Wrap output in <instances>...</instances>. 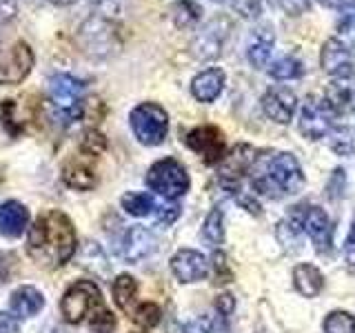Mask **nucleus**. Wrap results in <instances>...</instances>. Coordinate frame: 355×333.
I'll use <instances>...</instances> for the list:
<instances>
[{
  "mask_svg": "<svg viewBox=\"0 0 355 333\" xmlns=\"http://www.w3.org/2000/svg\"><path fill=\"white\" fill-rule=\"evenodd\" d=\"M76 229L62 211L42 214L29 229L27 251L31 260L44 269H58L76 253Z\"/></svg>",
  "mask_w": 355,
  "mask_h": 333,
  "instance_id": "f257e3e1",
  "label": "nucleus"
},
{
  "mask_svg": "<svg viewBox=\"0 0 355 333\" xmlns=\"http://www.w3.org/2000/svg\"><path fill=\"white\" fill-rule=\"evenodd\" d=\"M60 311L69 325L87 322L96 333H111L116 329L114 314L105 307V300L94 280H78L62 296Z\"/></svg>",
  "mask_w": 355,
  "mask_h": 333,
  "instance_id": "f03ea898",
  "label": "nucleus"
},
{
  "mask_svg": "<svg viewBox=\"0 0 355 333\" xmlns=\"http://www.w3.org/2000/svg\"><path fill=\"white\" fill-rule=\"evenodd\" d=\"M304 185V173L297 158L288 151L273 153L253 176L255 191L266 198H284L297 194Z\"/></svg>",
  "mask_w": 355,
  "mask_h": 333,
  "instance_id": "7ed1b4c3",
  "label": "nucleus"
},
{
  "mask_svg": "<svg viewBox=\"0 0 355 333\" xmlns=\"http://www.w3.org/2000/svg\"><path fill=\"white\" fill-rule=\"evenodd\" d=\"M87 85L69 74H53L49 78V105L55 122L62 127L83 118Z\"/></svg>",
  "mask_w": 355,
  "mask_h": 333,
  "instance_id": "20e7f679",
  "label": "nucleus"
},
{
  "mask_svg": "<svg viewBox=\"0 0 355 333\" xmlns=\"http://www.w3.org/2000/svg\"><path fill=\"white\" fill-rule=\"evenodd\" d=\"M144 182L155 191L158 196L166 200H175L189 191V173L184 166L178 162L175 158H162L158 162H153L147 171Z\"/></svg>",
  "mask_w": 355,
  "mask_h": 333,
  "instance_id": "39448f33",
  "label": "nucleus"
},
{
  "mask_svg": "<svg viewBox=\"0 0 355 333\" xmlns=\"http://www.w3.org/2000/svg\"><path fill=\"white\" fill-rule=\"evenodd\" d=\"M129 122H131L133 136L142 144H147V147L160 144L166 138V131H169V116H166V111L155 103L138 105L129 114Z\"/></svg>",
  "mask_w": 355,
  "mask_h": 333,
  "instance_id": "423d86ee",
  "label": "nucleus"
},
{
  "mask_svg": "<svg viewBox=\"0 0 355 333\" xmlns=\"http://www.w3.org/2000/svg\"><path fill=\"white\" fill-rule=\"evenodd\" d=\"M338 111L333 109V105L327 98H313L311 96L304 107L302 114H300V133L306 140H320L327 138L329 133L336 129V120H338Z\"/></svg>",
  "mask_w": 355,
  "mask_h": 333,
  "instance_id": "0eeeda50",
  "label": "nucleus"
},
{
  "mask_svg": "<svg viewBox=\"0 0 355 333\" xmlns=\"http://www.w3.org/2000/svg\"><path fill=\"white\" fill-rule=\"evenodd\" d=\"M33 51L27 42H14L0 49V85H20L31 74Z\"/></svg>",
  "mask_w": 355,
  "mask_h": 333,
  "instance_id": "6e6552de",
  "label": "nucleus"
},
{
  "mask_svg": "<svg viewBox=\"0 0 355 333\" xmlns=\"http://www.w3.org/2000/svg\"><path fill=\"white\" fill-rule=\"evenodd\" d=\"M187 147L202 155L207 164H220L222 158L227 155L225 133L214 125L196 127L193 131L187 133Z\"/></svg>",
  "mask_w": 355,
  "mask_h": 333,
  "instance_id": "1a4fd4ad",
  "label": "nucleus"
},
{
  "mask_svg": "<svg viewBox=\"0 0 355 333\" xmlns=\"http://www.w3.org/2000/svg\"><path fill=\"white\" fill-rule=\"evenodd\" d=\"M253 162H255V149L249 147V144H236V147L231 149V153H227L225 158H222L220 180L229 194L238 191L240 178L247 171H251Z\"/></svg>",
  "mask_w": 355,
  "mask_h": 333,
  "instance_id": "9d476101",
  "label": "nucleus"
},
{
  "mask_svg": "<svg viewBox=\"0 0 355 333\" xmlns=\"http://www.w3.org/2000/svg\"><path fill=\"white\" fill-rule=\"evenodd\" d=\"M155 251V238L147 227L133 225L125 231V236L120 238L118 255L129 264H136Z\"/></svg>",
  "mask_w": 355,
  "mask_h": 333,
  "instance_id": "9b49d317",
  "label": "nucleus"
},
{
  "mask_svg": "<svg viewBox=\"0 0 355 333\" xmlns=\"http://www.w3.org/2000/svg\"><path fill=\"white\" fill-rule=\"evenodd\" d=\"M295 107H297V98L288 87L273 85L262 96L264 114L273 122H277V125H288L295 116Z\"/></svg>",
  "mask_w": 355,
  "mask_h": 333,
  "instance_id": "f8f14e48",
  "label": "nucleus"
},
{
  "mask_svg": "<svg viewBox=\"0 0 355 333\" xmlns=\"http://www.w3.org/2000/svg\"><path fill=\"white\" fill-rule=\"evenodd\" d=\"M320 62H322V69L333 78L347 76V74H353L355 51L351 44L344 42L342 38H329L324 42V47H322Z\"/></svg>",
  "mask_w": 355,
  "mask_h": 333,
  "instance_id": "ddd939ff",
  "label": "nucleus"
},
{
  "mask_svg": "<svg viewBox=\"0 0 355 333\" xmlns=\"http://www.w3.org/2000/svg\"><path fill=\"white\" fill-rule=\"evenodd\" d=\"M302 220V229L306 231V236L313 242L315 251L327 253L333 247V229H331V220L327 216L324 209L320 207H306L304 214H300Z\"/></svg>",
  "mask_w": 355,
  "mask_h": 333,
  "instance_id": "4468645a",
  "label": "nucleus"
},
{
  "mask_svg": "<svg viewBox=\"0 0 355 333\" xmlns=\"http://www.w3.org/2000/svg\"><path fill=\"white\" fill-rule=\"evenodd\" d=\"M171 271L180 282H200L209 273V262L200 251L180 249L171 258Z\"/></svg>",
  "mask_w": 355,
  "mask_h": 333,
  "instance_id": "2eb2a0df",
  "label": "nucleus"
},
{
  "mask_svg": "<svg viewBox=\"0 0 355 333\" xmlns=\"http://www.w3.org/2000/svg\"><path fill=\"white\" fill-rule=\"evenodd\" d=\"M225 71L218 69V67H211V69L200 71L191 80V94L198 103H214L225 89Z\"/></svg>",
  "mask_w": 355,
  "mask_h": 333,
  "instance_id": "dca6fc26",
  "label": "nucleus"
},
{
  "mask_svg": "<svg viewBox=\"0 0 355 333\" xmlns=\"http://www.w3.org/2000/svg\"><path fill=\"white\" fill-rule=\"evenodd\" d=\"M327 100L338 114H351V111H355V74L333 78Z\"/></svg>",
  "mask_w": 355,
  "mask_h": 333,
  "instance_id": "f3484780",
  "label": "nucleus"
},
{
  "mask_svg": "<svg viewBox=\"0 0 355 333\" xmlns=\"http://www.w3.org/2000/svg\"><path fill=\"white\" fill-rule=\"evenodd\" d=\"M273 31L271 27H260L251 33L249 47H247V58L255 67V69H266L271 65V53H273Z\"/></svg>",
  "mask_w": 355,
  "mask_h": 333,
  "instance_id": "a211bd4d",
  "label": "nucleus"
},
{
  "mask_svg": "<svg viewBox=\"0 0 355 333\" xmlns=\"http://www.w3.org/2000/svg\"><path fill=\"white\" fill-rule=\"evenodd\" d=\"M29 225V211L25 205L9 200V203L0 205V233L7 238H18Z\"/></svg>",
  "mask_w": 355,
  "mask_h": 333,
  "instance_id": "6ab92c4d",
  "label": "nucleus"
},
{
  "mask_svg": "<svg viewBox=\"0 0 355 333\" xmlns=\"http://www.w3.org/2000/svg\"><path fill=\"white\" fill-rule=\"evenodd\" d=\"M220 25H222V20H214L198 33V38L193 42V53L198 58L211 60V58H216V56H220L222 42H225V36H227L225 29Z\"/></svg>",
  "mask_w": 355,
  "mask_h": 333,
  "instance_id": "aec40b11",
  "label": "nucleus"
},
{
  "mask_svg": "<svg viewBox=\"0 0 355 333\" xmlns=\"http://www.w3.org/2000/svg\"><path fill=\"white\" fill-rule=\"evenodd\" d=\"M293 287L302 298H315L324 289V275L315 264L302 262L293 269Z\"/></svg>",
  "mask_w": 355,
  "mask_h": 333,
  "instance_id": "412c9836",
  "label": "nucleus"
},
{
  "mask_svg": "<svg viewBox=\"0 0 355 333\" xmlns=\"http://www.w3.org/2000/svg\"><path fill=\"white\" fill-rule=\"evenodd\" d=\"M42 307H44V298L33 287H20L11 293V311L18 318H33L36 314H40Z\"/></svg>",
  "mask_w": 355,
  "mask_h": 333,
  "instance_id": "4be33fe9",
  "label": "nucleus"
},
{
  "mask_svg": "<svg viewBox=\"0 0 355 333\" xmlns=\"http://www.w3.org/2000/svg\"><path fill=\"white\" fill-rule=\"evenodd\" d=\"M122 209L127 211L129 216L144 218V216H153L158 211V203L151 194H140V191H129L122 196Z\"/></svg>",
  "mask_w": 355,
  "mask_h": 333,
  "instance_id": "5701e85b",
  "label": "nucleus"
},
{
  "mask_svg": "<svg viewBox=\"0 0 355 333\" xmlns=\"http://www.w3.org/2000/svg\"><path fill=\"white\" fill-rule=\"evenodd\" d=\"M114 300L116 305L125 311V314H129L133 302H136V296H138V282L136 278L129 275V273H120L116 280H114Z\"/></svg>",
  "mask_w": 355,
  "mask_h": 333,
  "instance_id": "b1692460",
  "label": "nucleus"
},
{
  "mask_svg": "<svg viewBox=\"0 0 355 333\" xmlns=\"http://www.w3.org/2000/svg\"><path fill=\"white\" fill-rule=\"evenodd\" d=\"M62 180L67 182V187L71 189H80V191H89V189L96 187V173L85 164L71 162L64 166L62 171Z\"/></svg>",
  "mask_w": 355,
  "mask_h": 333,
  "instance_id": "393cba45",
  "label": "nucleus"
},
{
  "mask_svg": "<svg viewBox=\"0 0 355 333\" xmlns=\"http://www.w3.org/2000/svg\"><path fill=\"white\" fill-rule=\"evenodd\" d=\"M266 69H269V76L273 80H295V78L304 74V65L295 56H284V58L273 60Z\"/></svg>",
  "mask_w": 355,
  "mask_h": 333,
  "instance_id": "a878e982",
  "label": "nucleus"
},
{
  "mask_svg": "<svg viewBox=\"0 0 355 333\" xmlns=\"http://www.w3.org/2000/svg\"><path fill=\"white\" fill-rule=\"evenodd\" d=\"M202 238L209 242V247L218 249L222 242H225V214L222 209H211L209 216L205 218L202 225Z\"/></svg>",
  "mask_w": 355,
  "mask_h": 333,
  "instance_id": "bb28decb",
  "label": "nucleus"
},
{
  "mask_svg": "<svg viewBox=\"0 0 355 333\" xmlns=\"http://www.w3.org/2000/svg\"><path fill=\"white\" fill-rule=\"evenodd\" d=\"M200 14H202V9H200L193 0H178V3L171 7V18L180 29L193 27L200 20Z\"/></svg>",
  "mask_w": 355,
  "mask_h": 333,
  "instance_id": "cd10ccee",
  "label": "nucleus"
},
{
  "mask_svg": "<svg viewBox=\"0 0 355 333\" xmlns=\"http://www.w3.org/2000/svg\"><path fill=\"white\" fill-rule=\"evenodd\" d=\"M324 333H355V316L349 311H331L324 320Z\"/></svg>",
  "mask_w": 355,
  "mask_h": 333,
  "instance_id": "c85d7f7f",
  "label": "nucleus"
},
{
  "mask_svg": "<svg viewBox=\"0 0 355 333\" xmlns=\"http://www.w3.org/2000/svg\"><path fill=\"white\" fill-rule=\"evenodd\" d=\"M329 144H331V149L340 155H351L355 151L353 133L349 127H342V125H336V129L329 133Z\"/></svg>",
  "mask_w": 355,
  "mask_h": 333,
  "instance_id": "c756f323",
  "label": "nucleus"
},
{
  "mask_svg": "<svg viewBox=\"0 0 355 333\" xmlns=\"http://www.w3.org/2000/svg\"><path fill=\"white\" fill-rule=\"evenodd\" d=\"M160 316H162L160 307H158V305H153V302H144V305H140L136 311H133V320H136L138 325L144 327V329L158 327Z\"/></svg>",
  "mask_w": 355,
  "mask_h": 333,
  "instance_id": "7c9ffc66",
  "label": "nucleus"
},
{
  "mask_svg": "<svg viewBox=\"0 0 355 333\" xmlns=\"http://www.w3.org/2000/svg\"><path fill=\"white\" fill-rule=\"evenodd\" d=\"M107 147V140L103 133H98V131H87L83 140H80V149L83 153L87 155H98V153H103Z\"/></svg>",
  "mask_w": 355,
  "mask_h": 333,
  "instance_id": "2f4dec72",
  "label": "nucleus"
},
{
  "mask_svg": "<svg viewBox=\"0 0 355 333\" xmlns=\"http://www.w3.org/2000/svg\"><path fill=\"white\" fill-rule=\"evenodd\" d=\"M229 3L244 18H255L262 11V0H229Z\"/></svg>",
  "mask_w": 355,
  "mask_h": 333,
  "instance_id": "473e14b6",
  "label": "nucleus"
},
{
  "mask_svg": "<svg viewBox=\"0 0 355 333\" xmlns=\"http://www.w3.org/2000/svg\"><path fill=\"white\" fill-rule=\"evenodd\" d=\"M344 185H347V178H344V169H336L331 173V180H329V198L338 200L344 194Z\"/></svg>",
  "mask_w": 355,
  "mask_h": 333,
  "instance_id": "72a5a7b5",
  "label": "nucleus"
},
{
  "mask_svg": "<svg viewBox=\"0 0 355 333\" xmlns=\"http://www.w3.org/2000/svg\"><path fill=\"white\" fill-rule=\"evenodd\" d=\"M155 216H158L160 225H171V222H175L178 216H180V207H178L175 203H171V205H158Z\"/></svg>",
  "mask_w": 355,
  "mask_h": 333,
  "instance_id": "f704fd0d",
  "label": "nucleus"
},
{
  "mask_svg": "<svg viewBox=\"0 0 355 333\" xmlns=\"http://www.w3.org/2000/svg\"><path fill=\"white\" fill-rule=\"evenodd\" d=\"M14 266H16L14 255L0 251V284H7L11 280V275H14Z\"/></svg>",
  "mask_w": 355,
  "mask_h": 333,
  "instance_id": "c9c22d12",
  "label": "nucleus"
},
{
  "mask_svg": "<svg viewBox=\"0 0 355 333\" xmlns=\"http://www.w3.org/2000/svg\"><path fill=\"white\" fill-rule=\"evenodd\" d=\"M214 269H216V282H231V271L227 266V258L220 251L214 253Z\"/></svg>",
  "mask_w": 355,
  "mask_h": 333,
  "instance_id": "e433bc0d",
  "label": "nucleus"
},
{
  "mask_svg": "<svg viewBox=\"0 0 355 333\" xmlns=\"http://www.w3.org/2000/svg\"><path fill=\"white\" fill-rule=\"evenodd\" d=\"M344 260H347V266L351 271H355V220L349 229L347 242H344Z\"/></svg>",
  "mask_w": 355,
  "mask_h": 333,
  "instance_id": "4c0bfd02",
  "label": "nucleus"
},
{
  "mask_svg": "<svg viewBox=\"0 0 355 333\" xmlns=\"http://www.w3.org/2000/svg\"><path fill=\"white\" fill-rule=\"evenodd\" d=\"M216 309H218V314L222 318H229L233 314V309H236V298H233L231 293H222L216 298Z\"/></svg>",
  "mask_w": 355,
  "mask_h": 333,
  "instance_id": "58836bf2",
  "label": "nucleus"
},
{
  "mask_svg": "<svg viewBox=\"0 0 355 333\" xmlns=\"http://www.w3.org/2000/svg\"><path fill=\"white\" fill-rule=\"evenodd\" d=\"M340 31L342 33H353V36H355V5H349V7L342 9Z\"/></svg>",
  "mask_w": 355,
  "mask_h": 333,
  "instance_id": "ea45409f",
  "label": "nucleus"
},
{
  "mask_svg": "<svg viewBox=\"0 0 355 333\" xmlns=\"http://www.w3.org/2000/svg\"><path fill=\"white\" fill-rule=\"evenodd\" d=\"M184 333H214V320L211 318H198L189 322L184 327Z\"/></svg>",
  "mask_w": 355,
  "mask_h": 333,
  "instance_id": "a19ab883",
  "label": "nucleus"
},
{
  "mask_svg": "<svg viewBox=\"0 0 355 333\" xmlns=\"http://www.w3.org/2000/svg\"><path fill=\"white\" fill-rule=\"evenodd\" d=\"M16 11H18L16 0H0V25H5V22L14 20Z\"/></svg>",
  "mask_w": 355,
  "mask_h": 333,
  "instance_id": "79ce46f5",
  "label": "nucleus"
},
{
  "mask_svg": "<svg viewBox=\"0 0 355 333\" xmlns=\"http://www.w3.org/2000/svg\"><path fill=\"white\" fill-rule=\"evenodd\" d=\"M0 333H20L18 318L11 314H0Z\"/></svg>",
  "mask_w": 355,
  "mask_h": 333,
  "instance_id": "37998d69",
  "label": "nucleus"
},
{
  "mask_svg": "<svg viewBox=\"0 0 355 333\" xmlns=\"http://www.w3.org/2000/svg\"><path fill=\"white\" fill-rule=\"evenodd\" d=\"M92 5H96L98 9H103V14H111V11H116L120 0H89Z\"/></svg>",
  "mask_w": 355,
  "mask_h": 333,
  "instance_id": "c03bdc74",
  "label": "nucleus"
},
{
  "mask_svg": "<svg viewBox=\"0 0 355 333\" xmlns=\"http://www.w3.org/2000/svg\"><path fill=\"white\" fill-rule=\"evenodd\" d=\"M324 7H333V9H344L349 5H355V0H320Z\"/></svg>",
  "mask_w": 355,
  "mask_h": 333,
  "instance_id": "a18cd8bd",
  "label": "nucleus"
},
{
  "mask_svg": "<svg viewBox=\"0 0 355 333\" xmlns=\"http://www.w3.org/2000/svg\"><path fill=\"white\" fill-rule=\"evenodd\" d=\"M47 3H51V5H71V3H76V0H47Z\"/></svg>",
  "mask_w": 355,
  "mask_h": 333,
  "instance_id": "49530a36",
  "label": "nucleus"
},
{
  "mask_svg": "<svg viewBox=\"0 0 355 333\" xmlns=\"http://www.w3.org/2000/svg\"><path fill=\"white\" fill-rule=\"evenodd\" d=\"M211 3H229V0H211Z\"/></svg>",
  "mask_w": 355,
  "mask_h": 333,
  "instance_id": "de8ad7c7",
  "label": "nucleus"
}]
</instances>
